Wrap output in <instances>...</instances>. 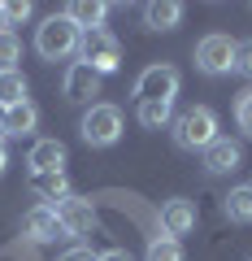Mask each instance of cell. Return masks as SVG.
I'll return each mask as SVG.
<instances>
[{"label":"cell","mask_w":252,"mask_h":261,"mask_svg":"<svg viewBox=\"0 0 252 261\" xmlns=\"http://www.w3.org/2000/svg\"><path fill=\"white\" fill-rule=\"evenodd\" d=\"M235 70H239L243 79H252V39H239V44H235Z\"/></svg>","instance_id":"obj_23"},{"label":"cell","mask_w":252,"mask_h":261,"mask_svg":"<svg viewBox=\"0 0 252 261\" xmlns=\"http://www.w3.org/2000/svg\"><path fill=\"white\" fill-rule=\"evenodd\" d=\"M61 261H96V252H92V248H83V244H74V248L61 252Z\"/></svg>","instance_id":"obj_25"},{"label":"cell","mask_w":252,"mask_h":261,"mask_svg":"<svg viewBox=\"0 0 252 261\" xmlns=\"http://www.w3.org/2000/svg\"><path fill=\"white\" fill-rule=\"evenodd\" d=\"M18 61H22V39L13 31H0V74L5 70H18Z\"/></svg>","instance_id":"obj_21"},{"label":"cell","mask_w":252,"mask_h":261,"mask_svg":"<svg viewBox=\"0 0 252 261\" xmlns=\"http://www.w3.org/2000/svg\"><path fill=\"white\" fill-rule=\"evenodd\" d=\"M144 261H183V244L170 240V235H152V240H148V252H144Z\"/></svg>","instance_id":"obj_20"},{"label":"cell","mask_w":252,"mask_h":261,"mask_svg":"<svg viewBox=\"0 0 252 261\" xmlns=\"http://www.w3.org/2000/svg\"><path fill=\"white\" fill-rule=\"evenodd\" d=\"M78 61H87L96 74L104 79V74H113V70L122 65V44L104 27L100 31H83V39H78Z\"/></svg>","instance_id":"obj_4"},{"label":"cell","mask_w":252,"mask_h":261,"mask_svg":"<svg viewBox=\"0 0 252 261\" xmlns=\"http://www.w3.org/2000/svg\"><path fill=\"white\" fill-rule=\"evenodd\" d=\"M235 126L252 140V87H243V92L235 96Z\"/></svg>","instance_id":"obj_22"},{"label":"cell","mask_w":252,"mask_h":261,"mask_svg":"<svg viewBox=\"0 0 252 261\" xmlns=\"http://www.w3.org/2000/svg\"><path fill=\"white\" fill-rule=\"evenodd\" d=\"M78 130H83V144H92V148H109V144L122 140V109H118V105L96 100L92 109L83 113Z\"/></svg>","instance_id":"obj_3"},{"label":"cell","mask_w":252,"mask_h":261,"mask_svg":"<svg viewBox=\"0 0 252 261\" xmlns=\"http://www.w3.org/2000/svg\"><path fill=\"white\" fill-rule=\"evenodd\" d=\"M5 166H9V148H5V140H0V174H5Z\"/></svg>","instance_id":"obj_28"},{"label":"cell","mask_w":252,"mask_h":261,"mask_svg":"<svg viewBox=\"0 0 252 261\" xmlns=\"http://www.w3.org/2000/svg\"><path fill=\"white\" fill-rule=\"evenodd\" d=\"M22 100H26V79H22V70H5L0 74V109H13Z\"/></svg>","instance_id":"obj_18"},{"label":"cell","mask_w":252,"mask_h":261,"mask_svg":"<svg viewBox=\"0 0 252 261\" xmlns=\"http://www.w3.org/2000/svg\"><path fill=\"white\" fill-rule=\"evenodd\" d=\"M66 18L74 22L78 31H100L104 18H109V5H100V0H74L66 9Z\"/></svg>","instance_id":"obj_15"},{"label":"cell","mask_w":252,"mask_h":261,"mask_svg":"<svg viewBox=\"0 0 252 261\" xmlns=\"http://www.w3.org/2000/svg\"><path fill=\"white\" fill-rule=\"evenodd\" d=\"M178 87H183V79H178L174 65L152 61V65H144V74L135 79V105H144V100H170L174 105Z\"/></svg>","instance_id":"obj_5"},{"label":"cell","mask_w":252,"mask_h":261,"mask_svg":"<svg viewBox=\"0 0 252 261\" xmlns=\"http://www.w3.org/2000/svg\"><path fill=\"white\" fill-rule=\"evenodd\" d=\"M61 92H66V100H92V96H100V74L87 61H70L66 79H61Z\"/></svg>","instance_id":"obj_8"},{"label":"cell","mask_w":252,"mask_h":261,"mask_svg":"<svg viewBox=\"0 0 252 261\" xmlns=\"http://www.w3.org/2000/svg\"><path fill=\"white\" fill-rule=\"evenodd\" d=\"M5 18H9V31H13V22H26L31 18V5H26V0H9V5H5Z\"/></svg>","instance_id":"obj_24"},{"label":"cell","mask_w":252,"mask_h":261,"mask_svg":"<svg viewBox=\"0 0 252 261\" xmlns=\"http://www.w3.org/2000/svg\"><path fill=\"white\" fill-rule=\"evenodd\" d=\"M200 157H205V170H209V174H231V170H239L243 152H239V144H235V140H222V135H217Z\"/></svg>","instance_id":"obj_12"},{"label":"cell","mask_w":252,"mask_h":261,"mask_svg":"<svg viewBox=\"0 0 252 261\" xmlns=\"http://www.w3.org/2000/svg\"><path fill=\"white\" fill-rule=\"evenodd\" d=\"M217 140V113L209 105H191L174 118V144L183 152H205Z\"/></svg>","instance_id":"obj_2"},{"label":"cell","mask_w":252,"mask_h":261,"mask_svg":"<svg viewBox=\"0 0 252 261\" xmlns=\"http://www.w3.org/2000/svg\"><path fill=\"white\" fill-rule=\"evenodd\" d=\"M135 118H139L144 130L174 126V105H170V100H144V105H135Z\"/></svg>","instance_id":"obj_16"},{"label":"cell","mask_w":252,"mask_h":261,"mask_svg":"<svg viewBox=\"0 0 252 261\" xmlns=\"http://www.w3.org/2000/svg\"><path fill=\"white\" fill-rule=\"evenodd\" d=\"M22 235L35 240V244H52V240H61V222H57V214L48 205H35L22 218Z\"/></svg>","instance_id":"obj_9"},{"label":"cell","mask_w":252,"mask_h":261,"mask_svg":"<svg viewBox=\"0 0 252 261\" xmlns=\"http://www.w3.org/2000/svg\"><path fill=\"white\" fill-rule=\"evenodd\" d=\"M26 166H31V174H52V170H61L66 166V144L61 140H35L31 152H26Z\"/></svg>","instance_id":"obj_11"},{"label":"cell","mask_w":252,"mask_h":261,"mask_svg":"<svg viewBox=\"0 0 252 261\" xmlns=\"http://www.w3.org/2000/svg\"><path fill=\"white\" fill-rule=\"evenodd\" d=\"M5 135H9V113L0 109V140H5Z\"/></svg>","instance_id":"obj_27"},{"label":"cell","mask_w":252,"mask_h":261,"mask_svg":"<svg viewBox=\"0 0 252 261\" xmlns=\"http://www.w3.org/2000/svg\"><path fill=\"white\" fill-rule=\"evenodd\" d=\"M222 214L231 218V222H243V226L252 222V183H243V187H231V196L222 200Z\"/></svg>","instance_id":"obj_17"},{"label":"cell","mask_w":252,"mask_h":261,"mask_svg":"<svg viewBox=\"0 0 252 261\" xmlns=\"http://www.w3.org/2000/svg\"><path fill=\"white\" fill-rule=\"evenodd\" d=\"M96 261H131V252L126 248H104V252H96Z\"/></svg>","instance_id":"obj_26"},{"label":"cell","mask_w":252,"mask_h":261,"mask_svg":"<svg viewBox=\"0 0 252 261\" xmlns=\"http://www.w3.org/2000/svg\"><path fill=\"white\" fill-rule=\"evenodd\" d=\"M191 226H196V205H191V200L178 196V200H165V205H161V231H165L170 240L187 235Z\"/></svg>","instance_id":"obj_10"},{"label":"cell","mask_w":252,"mask_h":261,"mask_svg":"<svg viewBox=\"0 0 252 261\" xmlns=\"http://www.w3.org/2000/svg\"><path fill=\"white\" fill-rule=\"evenodd\" d=\"M52 214L61 222V235H92L96 231V205L87 196H66Z\"/></svg>","instance_id":"obj_7"},{"label":"cell","mask_w":252,"mask_h":261,"mask_svg":"<svg viewBox=\"0 0 252 261\" xmlns=\"http://www.w3.org/2000/svg\"><path fill=\"white\" fill-rule=\"evenodd\" d=\"M0 31H9V18H5V5H0Z\"/></svg>","instance_id":"obj_29"},{"label":"cell","mask_w":252,"mask_h":261,"mask_svg":"<svg viewBox=\"0 0 252 261\" xmlns=\"http://www.w3.org/2000/svg\"><path fill=\"white\" fill-rule=\"evenodd\" d=\"M78 39H83V31H78L66 13H52V18H44L35 27V53L44 57V61H66V57L78 53Z\"/></svg>","instance_id":"obj_1"},{"label":"cell","mask_w":252,"mask_h":261,"mask_svg":"<svg viewBox=\"0 0 252 261\" xmlns=\"http://www.w3.org/2000/svg\"><path fill=\"white\" fill-rule=\"evenodd\" d=\"M144 27L148 31H178L183 27V5L178 0H152V5H144Z\"/></svg>","instance_id":"obj_14"},{"label":"cell","mask_w":252,"mask_h":261,"mask_svg":"<svg viewBox=\"0 0 252 261\" xmlns=\"http://www.w3.org/2000/svg\"><path fill=\"white\" fill-rule=\"evenodd\" d=\"M5 113H9V135H31V130L39 126V109L31 100L13 105V109H5Z\"/></svg>","instance_id":"obj_19"},{"label":"cell","mask_w":252,"mask_h":261,"mask_svg":"<svg viewBox=\"0 0 252 261\" xmlns=\"http://www.w3.org/2000/svg\"><path fill=\"white\" fill-rule=\"evenodd\" d=\"M248 261H252V257H248Z\"/></svg>","instance_id":"obj_30"},{"label":"cell","mask_w":252,"mask_h":261,"mask_svg":"<svg viewBox=\"0 0 252 261\" xmlns=\"http://www.w3.org/2000/svg\"><path fill=\"white\" fill-rule=\"evenodd\" d=\"M31 192H35L39 205H48V209H57L66 196H74V192H70L66 170H52V174H31Z\"/></svg>","instance_id":"obj_13"},{"label":"cell","mask_w":252,"mask_h":261,"mask_svg":"<svg viewBox=\"0 0 252 261\" xmlns=\"http://www.w3.org/2000/svg\"><path fill=\"white\" fill-rule=\"evenodd\" d=\"M191 57H196V70H200V74H231V70H235V39L231 35H222V31H213V35H205V39H200V44H196V53H191Z\"/></svg>","instance_id":"obj_6"}]
</instances>
